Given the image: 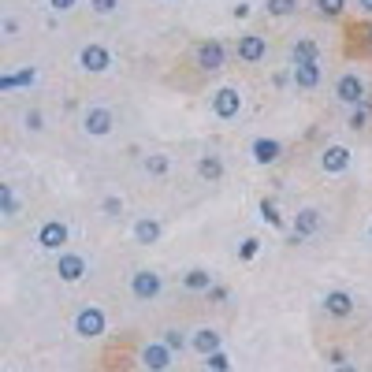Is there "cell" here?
<instances>
[{
	"mask_svg": "<svg viewBox=\"0 0 372 372\" xmlns=\"http://www.w3.org/2000/svg\"><path fill=\"white\" fill-rule=\"evenodd\" d=\"M130 290H135V298L149 302V298H156V294H161V275H156V272H149V268H142V272H135V275H130Z\"/></svg>",
	"mask_w": 372,
	"mask_h": 372,
	"instance_id": "3957f363",
	"label": "cell"
},
{
	"mask_svg": "<svg viewBox=\"0 0 372 372\" xmlns=\"http://www.w3.org/2000/svg\"><path fill=\"white\" fill-rule=\"evenodd\" d=\"M190 347H194L197 354H205V357H209V354H216V350L223 347V339H220V331H216V328H197V331H194V339H190Z\"/></svg>",
	"mask_w": 372,
	"mask_h": 372,
	"instance_id": "8fae6325",
	"label": "cell"
},
{
	"mask_svg": "<svg viewBox=\"0 0 372 372\" xmlns=\"http://www.w3.org/2000/svg\"><path fill=\"white\" fill-rule=\"evenodd\" d=\"M37 82V71L34 68H26V71H16V75H4V78H0V89H19V86H34Z\"/></svg>",
	"mask_w": 372,
	"mask_h": 372,
	"instance_id": "ac0fdd59",
	"label": "cell"
},
{
	"mask_svg": "<svg viewBox=\"0 0 372 372\" xmlns=\"http://www.w3.org/2000/svg\"><path fill=\"white\" fill-rule=\"evenodd\" d=\"M298 8V0H268V11L272 16H290Z\"/></svg>",
	"mask_w": 372,
	"mask_h": 372,
	"instance_id": "603a6c76",
	"label": "cell"
},
{
	"mask_svg": "<svg viewBox=\"0 0 372 372\" xmlns=\"http://www.w3.org/2000/svg\"><path fill=\"white\" fill-rule=\"evenodd\" d=\"M63 242H68V228H63L60 220L42 223V231H37V246H42V249H60Z\"/></svg>",
	"mask_w": 372,
	"mask_h": 372,
	"instance_id": "9c48e42d",
	"label": "cell"
},
{
	"mask_svg": "<svg viewBox=\"0 0 372 372\" xmlns=\"http://www.w3.org/2000/svg\"><path fill=\"white\" fill-rule=\"evenodd\" d=\"M56 272L63 283H78V279L86 275V257H78V254H60L56 257Z\"/></svg>",
	"mask_w": 372,
	"mask_h": 372,
	"instance_id": "5b68a950",
	"label": "cell"
},
{
	"mask_svg": "<svg viewBox=\"0 0 372 372\" xmlns=\"http://www.w3.org/2000/svg\"><path fill=\"white\" fill-rule=\"evenodd\" d=\"M142 365L149 372H168L171 368V350L164 347V342H149V347L142 350Z\"/></svg>",
	"mask_w": 372,
	"mask_h": 372,
	"instance_id": "8992f818",
	"label": "cell"
},
{
	"mask_svg": "<svg viewBox=\"0 0 372 372\" xmlns=\"http://www.w3.org/2000/svg\"><path fill=\"white\" fill-rule=\"evenodd\" d=\"M357 11H365V16H372V0H357Z\"/></svg>",
	"mask_w": 372,
	"mask_h": 372,
	"instance_id": "d590c367",
	"label": "cell"
},
{
	"mask_svg": "<svg viewBox=\"0 0 372 372\" xmlns=\"http://www.w3.org/2000/svg\"><path fill=\"white\" fill-rule=\"evenodd\" d=\"M78 60H82V68H86V71H93V75H101V71H108V68H112L108 49H101V45H86Z\"/></svg>",
	"mask_w": 372,
	"mask_h": 372,
	"instance_id": "30bf717a",
	"label": "cell"
},
{
	"mask_svg": "<svg viewBox=\"0 0 372 372\" xmlns=\"http://www.w3.org/2000/svg\"><path fill=\"white\" fill-rule=\"evenodd\" d=\"M49 4L56 8V11H71V8H75V0H49Z\"/></svg>",
	"mask_w": 372,
	"mask_h": 372,
	"instance_id": "d6a6232c",
	"label": "cell"
},
{
	"mask_svg": "<svg viewBox=\"0 0 372 372\" xmlns=\"http://www.w3.org/2000/svg\"><path fill=\"white\" fill-rule=\"evenodd\" d=\"M335 372H357V365H350V361H342V365H339Z\"/></svg>",
	"mask_w": 372,
	"mask_h": 372,
	"instance_id": "8d00e7d4",
	"label": "cell"
},
{
	"mask_svg": "<svg viewBox=\"0 0 372 372\" xmlns=\"http://www.w3.org/2000/svg\"><path fill=\"white\" fill-rule=\"evenodd\" d=\"M368 235H372V228H368Z\"/></svg>",
	"mask_w": 372,
	"mask_h": 372,
	"instance_id": "f35d334b",
	"label": "cell"
},
{
	"mask_svg": "<svg viewBox=\"0 0 372 372\" xmlns=\"http://www.w3.org/2000/svg\"><path fill=\"white\" fill-rule=\"evenodd\" d=\"M101 209H104V216H112V220H116V216H123V202H119V197H104V205H101Z\"/></svg>",
	"mask_w": 372,
	"mask_h": 372,
	"instance_id": "f1b7e54d",
	"label": "cell"
},
{
	"mask_svg": "<svg viewBox=\"0 0 372 372\" xmlns=\"http://www.w3.org/2000/svg\"><path fill=\"white\" fill-rule=\"evenodd\" d=\"M135 238H138L142 246L156 242V238H161V223H156V220H138L135 223Z\"/></svg>",
	"mask_w": 372,
	"mask_h": 372,
	"instance_id": "d6986e66",
	"label": "cell"
},
{
	"mask_svg": "<svg viewBox=\"0 0 372 372\" xmlns=\"http://www.w3.org/2000/svg\"><path fill=\"white\" fill-rule=\"evenodd\" d=\"M86 135H93V138H101V135H108V130L116 127V116L108 112V108H89L86 112Z\"/></svg>",
	"mask_w": 372,
	"mask_h": 372,
	"instance_id": "ba28073f",
	"label": "cell"
},
{
	"mask_svg": "<svg viewBox=\"0 0 372 372\" xmlns=\"http://www.w3.org/2000/svg\"><path fill=\"white\" fill-rule=\"evenodd\" d=\"M238 108H242V97H238V89H216V97H212V112L220 119H235Z\"/></svg>",
	"mask_w": 372,
	"mask_h": 372,
	"instance_id": "277c9868",
	"label": "cell"
},
{
	"mask_svg": "<svg viewBox=\"0 0 372 372\" xmlns=\"http://www.w3.org/2000/svg\"><path fill=\"white\" fill-rule=\"evenodd\" d=\"M347 164H350V149H347V145H328L324 156H321V168L331 171V175H335V171H347Z\"/></svg>",
	"mask_w": 372,
	"mask_h": 372,
	"instance_id": "7c38bea8",
	"label": "cell"
},
{
	"mask_svg": "<svg viewBox=\"0 0 372 372\" xmlns=\"http://www.w3.org/2000/svg\"><path fill=\"white\" fill-rule=\"evenodd\" d=\"M0 205H4V216H16V194H11V186H0Z\"/></svg>",
	"mask_w": 372,
	"mask_h": 372,
	"instance_id": "d4e9b609",
	"label": "cell"
},
{
	"mask_svg": "<svg viewBox=\"0 0 372 372\" xmlns=\"http://www.w3.org/2000/svg\"><path fill=\"white\" fill-rule=\"evenodd\" d=\"M261 216H264V223H272V228H279V223H283V216H279V209H275L272 202H261Z\"/></svg>",
	"mask_w": 372,
	"mask_h": 372,
	"instance_id": "cb8c5ba5",
	"label": "cell"
},
{
	"mask_svg": "<svg viewBox=\"0 0 372 372\" xmlns=\"http://www.w3.org/2000/svg\"><path fill=\"white\" fill-rule=\"evenodd\" d=\"M294 82L302 89H313L316 82H321V63H316V60H298L294 63Z\"/></svg>",
	"mask_w": 372,
	"mask_h": 372,
	"instance_id": "4fadbf2b",
	"label": "cell"
},
{
	"mask_svg": "<svg viewBox=\"0 0 372 372\" xmlns=\"http://www.w3.org/2000/svg\"><path fill=\"white\" fill-rule=\"evenodd\" d=\"M324 309L331 316H350L354 313V298L347 294V290H331V294L324 298Z\"/></svg>",
	"mask_w": 372,
	"mask_h": 372,
	"instance_id": "2e32d148",
	"label": "cell"
},
{
	"mask_svg": "<svg viewBox=\"0 0 372 372\" xmlns=\"http://www.w3.org/2000/svg\"><path fill=\"white\" fill-rule=\"evenodd\" d=\"M298 60H316V45L313 42H298L294 45V63Z\"/></svg>",
	"mask_w": 372,
	"mask_h": 372,
	"instance_id": "484cf974",
	"label": "cell"
},
{
	"mask_svg": "<svg viewBox=\"0 0 372 372\" xmlns=\"http://www.w3.org/2000/svg\"><path fill=\"white\" fill-rule=\"evenodd\" d=\"M26 127H30V130H42V112H30V116H26Z\"/></svg>",
	"mask_w": 372,
	"mask_h": 372,
	"instance_id": "1f68e13d",
	"label": "cell"
},
{
	"mask_svg": "<svg viewBox=\"0 0 372 372\" xmlns=\"http://www.w3.org/2000/svg\"><path fill=\"white\" fill-rule=\"evenodd\" d=\"M316 8H321V16H339L342 0H316Z\"/></svg>",
	"mask_w": 372,
	"mask_h": 372,
	"instance_id": "f546056e",
	"label": "cell"
},
{
	"mask_svg": "<svg viewBox=\"0 0 372 372\" xmlns=\"http://www.w3.org/2000/svg\"><path fill=\"white\" fill-rule=\"evenodd\" d=\"M316 228H321V212H316V209H302L298 220H294V238H309Z\"/></svg>",
	"mask_w": 372,
	"mask_h": 372,
	"instance_id": "e0dca14e",
	"label": "cell"
},
{
	"mask_svg": "<svg viewBox=\"0 0 372 372\" xmlns=\"http://www.w3.org/2000/svg\"><path fill=\"white\" fill-rule=\"evenodd\" d=\"M365 34H368V42H372V26H368V30H365Z\"/></svg>",
	"mask_w": 372,
	"mask_h": 372,
	"instance_id": "74e56055",
	"label": "cell"
},
{
	"mask_svg": "<svg viewBox=\"0 0 372 372\" xmlns=\"http://www.w3.org/2000/svg\"><path fill=\"white\" fill-rule=\"evenodd\" d=\"M197 63H202L205 71H220V68H223V45L205 42L202 49H197Z\"/></svg>",
	"mask_w": 372,
	"mask_h": 372,
	"instance_id": "5bb4252c",
	"label": "cell"
},
{
	"mask_svg": "<svg viewBox=\"0 0 372 372\" xmlns=\"http://www.w3.org/2000/svg\"><path fill=\"white\" fill-rule=\"evenodd\" d=\"M145 168H149L153 175H164V171H168V156H149V161H145Z\"/></svg>",
	"mask_w": 372,
	"mask_h": 372,
	"instance_id": "4dcf8cb0",
	"label": "cell"
},
{
	"mask_svg": "<svg viewBox=\"0 0 372 372\" xmlns=\"http://www.w3.org/2000/svg\"><path fill=\"white\" fill-rule=\"evenodd\" d=\"M89 8L97 11V16H112V11L119 8V0H89Z\"/></svg>",
	"mask_w": 372,
	"mask_h": 372,
	"instance_id": "83f0119b",
	"label": "cell"
},
{
	"mask_svg": "<svg viewBox=\"0 0 372 372\" xmlns=\"http://www.w3.org/2000/svg\"><path fill=\"white\" fill-rule=\"evenodd\" d=\"M182 283L190 287V290H209V287H212V275H209L205 268H194V272L182 275Z\"/></svg>",
	"mask_w": 372,
	"mask_h": 372,
	"instance_id": "ffe728a7",
	"label": "cell"
},
{
	"mask_svg": "<svg viewBox=\"0 0 372 372\" xmlns=\"http://www.w3.org/2000/svg\"><path fill=\"white\" fill-rule=\"evenodd\" d=\"M264 52H268V42H264L261 34H246V37H238V60L257 63V60H264Z\"/></svg>",
	"mask_w": 372,
	"mask_h": 372,
	"instance_id": "52a82bcc",
	"label": "cell"
},
{
	"mask_svg": "<svg viewBox=\"0 0 372 372\" xmlns=\"http://www.w3.org/2000/svg\"><path fill=\"white\" fill-rule=\"evenodd\" d=\"M161 342H164V347H168L171 354H175V350H182V347H186V339H182V331H179V328H168Z\"/></svg>",
	"mask_w": 372,
	"mask_h": 372,
	"instance_id": "7402d4cb",
	"label": "cell"
},
{
	"mask_svg": "<svg viewBox=\"0 0 372 372\" xmlns=\"http://www.w3.org/2000/svg\"><path fill=\"white\" fill-rule=\"evenodd\" d=\"M75 331H78L82 339H97V335H104V313L97 309V305H86V309L75 316Z\"/></svg>",
	"mask_w": 372,
	"mask_h": 372,
	"instance_id": "6da1fadb",
	"label": "cell"
},
{
	"mask_svg": "<svg viewBox=\"0 0 372 372\" xmlns=\"http://www.w3.org/2000/svg\"><path fill=\"white\" fill-rule=\"evenodd\" d=\"M231 365H228V354H209V372H228Z\"/></svg>",
	"mask_w": 372,
	"mask_h": 372,
	"instance_id": "4316f807",
	"label": "cell"
},
{
	"mask_svg": "<svg viewBox=\"0 0 372 372\" xmlns=\"http://www.w3.org/2000/svg\"><path fill=\"white\" fill-rule=\"evenodd\" d=\"M279 153H283V145H279L275 138H257L254 142V161L257 164H275Z\"/></svg>",
	"mask_w": 372,
	"mask_h": 372,
	"instance_id": "9a60e30c",
	"label": "cell"
},
{
	"mask_svg": "<svg viewBox=\"0 0 372 372\" xmlns=\"http://www.w3.org/2000/svg\"><path fill=\"white\" fill-rule=\"evenodd\" d=\"M335 97H339L342 104H361V101H365V82H361V78H357L354 71L339 75V82H335Z\"/></svg>",
	"mask_w": 372,
	"mask_h": 372,
	"instance_id": "7a4b0ae2",
	"label": "cell"
},
{
	"mask_svg": "<svg viewBox=\"0 0 372 372\" xmlns=\"http://www.w3.org/2000/svg\"><path fill=\"white\" fill-rule=\"evenodd\" d=\"M350 127H365V112H354L350 116Z\"/></svg>",
	"mask_w": 372,
	"mask_h": 372,
	"instance_id": "e575fe53",
	"label": "cell"
},
{
	"mask_svg": "<svg viewBox=\"0 0 372 372\" xmlns=\"http://www.w3.org/2000/svg\"><path fill=\"white\" fill-rule=\"evenodd\" d=\"M257 254V238H249V242L242 246V257H254Z\"/></svg>",
	"mask_w": 372,
	"mask_h": 372,
	"instance_id": "836d02e7",
	"label": "cell"
},
{
	"mask_svg": "<svg viewBox=\"0 0 372 372\" xmlns=\"http://www.w3.org/2000/svg\"><path fill=\"white\" fill-rule=\"evenodd\" d=\"M197 171H202L205 179H220V175H223V164H220V156H202Z\"/></svg>",
	"mask_w": 372,
	"mask_h": 372,
	"instance_id": "44dd1931",
	"label": "cell"
}]
</instances>
